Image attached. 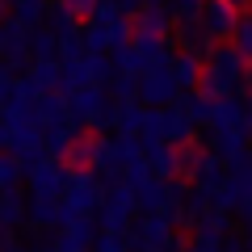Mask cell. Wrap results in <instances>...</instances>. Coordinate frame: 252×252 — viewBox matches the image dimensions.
I'll return each instance as SVG.
<instances>
[{"label": "cell", "instance_id": "obj_1", "mask_svg": "<svg viewBox=\"0 0 252 252\" xmlns=\"http://www.w3.org/2000/svg\"><path fill=\"white\" fill-rule=\"evenodd\" d=\"M244 80H248V59L231 42H223V46H210V55L202 59V76L193 89L206 101H223V97H240Z\"/></svg>", "mask_w": 252, "mask_h": 252}, {"label": "cell", "instance_id": "obj_2", "mask_svg": "<svg viewBox=\"0 0 252 252\" xmlns=\"http://www.w3.org/2000/svg\"><path fill=\"white\" fill-rule=\"evenodd\" d=\"M101 181L93 177L89 168H67L63 177V193H59V227L76 223V219H93L101 202Z\"/></svg>", "mask_w": 252, "mask_h": 252}, {"label": "cell", "instance_id": "obj_3", "mask_svg": "<svg viewBox=\"0 0 252 252\" xmlns=\"http://www.w3.org/2000/svg\"><path fill=\"white\" fill-rule=\"evenodd\" d=\"M143 156V147L135 143V139H122V135H93V152H89V172L97 181H122V168L130 160H139Z\"/></svg>", "mask_w": 252, "mask_h": 252}, {"label": "cell", "instance_id": "obj_4", "mask_svg": "<svg viewBox=\"0 0 252 252\" xmlns=\"http://www.w3.org/2000/svg\"><path fill=\"white\" fill-rule=\"evenodd\" d=\"M59 97H63V109H67V118H72L76 126H101V130L114 126V101L105 97L101 84L67 89V93H59Z\"/></svg>", "mask_w": 252, "mask_h": 252}, {"label": "cell", "instance_id": "obj_5", "mask_svg": "<svg viewBox=\"0 0 252 252\" xmlns=\"http://www.w3.org/2000/svg\"><path fill=\"white\" fill-rule=\"evenodd\" d=\"M126 248L130 252H181V240L172 231V223L164 215H143V219H130V227L122 231Z\"/></svg>", "mask_w": 252, "mask_h": 252}, {"label": "cell", "instance_id": "obj_6", "mask_svg": "<svg viewBox=\"0 0 252 252\" xmlns=\"http://www.w3.org/2000/svg\"><path fill=\"white\" fill-rule=\"evenodd\" d=\"M139 139L147 143H189L193 139V126L181 118L177 105H147L143 109V126H139Z\"/></svg>", "mask_w": 252, "mask_h": 252}, {"label": "cell", "instance_id": "obj_7", "mask_svg": "<svg viewBox=\"0 0 252 252\" xmlns=\"http://www.w3.org/2000/svg\"><path fill=\"white\" fill-rule=\"evenodd\" d=\"M130 219H135V193H130V185L114 181V185L101 193V202H97V227L122 235L126 227H130Z\"/></svg>", "mask_w": 252, "mask_h": 252}, {"label": "cell", "instance_id": "obj_8", "mask_svg": "<svg viewBox=\"0 0 252 252\" xmlns=\"http://www.w3.org/2000/svg\"><path fill=\"white\" fill-rule=\"evenodd\" d=\"M21 177L30 181V198H59L63 193V177H67V168H63L59 160H51V156H34V160L21 164Z\"/></svg>", "mask_w": 252, "mask_h": 252}, {"label": "cell", "instance_id": "obj_9", "mask_svg": "<svg viewBox=\"0 0 252 252\" xmlns=\"http://www.w3.org/2000/svg\"><path fill=\"white\" fill-rule=\"evenodd\" d=\"M177 97H181V89H177V80H172L168 63H164V67H147V72L139 76V101H143V105H172Z\"/></svg>", "mask_w": 252, "mask_h": 252}, {"label": "cell", "instance_id": "obj_10", "mask_svg": "<svg viewBox=\"0 0 252 252\" xmlns=\"http://www.w3.org/2000/svg\"><path fill=\"white\" fill-rule=\"evenodd\" d=\"M235 17L240 13L231 9V4H223V0H202V13H198V26L206 30L210 42H227L235 30Z\"/></svg>", "mask_w": 252, "mask_h": 252}, {"label": "cell", "instance_id": "obj_11", "mask_svg": "<svg viewBox=\"0 0 252 252\" xmlns=\"http://www.w3.org/2000/svg\"><path fill=\"white\" fill-rule=\"evenodd\" d=\"M202 126H231V130L248 135V109H244L240 97L210 101V105H206V122H202Z\"/></svg>", "mask_w": 252, "mask_h": 252}, {"label": "cell", "instance_id": "obj_12", "mask_svg": "<svg viewBox=\"0 0 252 252\" xmlns=\"http://www.w3.org/2000/svg\"><path fill=\"white\" fill-rule=\"evenodd\" d=\"M143 164H147V172L160 177V181H177L181 177V156H177L172 143H147L143 147Z\"/></svg>", "mask_w": 252, "mask_h": 252}, {"label": "cell", "instance_id": "obj_13", "mask_svg": "<svg viewBox=\"0 0 252 252\" xmlns=\"http://www.w3.org/2000/svg\"><path fill=\"white\" fill-rule=\"evenodd\" d=\"M130 46L139 51V59L147 67H164L172 59V38L168 34H130Z\"/></svg>", "mask_w": 252, "mask_h": 252}, {"label": "cell", "instance_id": "obj_14", "mask_svg": "<svg viewBox=\"0 0 252 252\" xmlns=\"http://www.w3.org/2000/svg\"><path fill=\"white\" fill-rule=\"evenodd\" d=\"M80 135V126L72 122V118H63V122H55V126H42L38 130V143H42V152L51 156V160H59L63 152H67V143Z\"/></svg>", "mask_w": 252, "mask_h": 252}, {"label": "cell", "instance_id": "obj_15", "mask_svg": "<svg viewBox=\"0 0 252 252\" xmlns=\"http://www.w3.org/2000/svg\"><path fill=\"white\" fill-rule=\"evenodd\" d=\"M168 72H172V80H177L181 93H193V84H198V76H202V55H193V51H172Z\"/></svg>", "mask_w": 252, "mask_h": 252}, {"label": "cell", "instance_id": "obj_16", "mask_svg": "<svg viewBox=\"0 0 252 252\" xmlns=\"http://www.w3.org/2000/svg\"><path fill=\"white\" fill-rule=\"evenodd\" d=\"M185 177H193V185H202V189H219V185H223V160H219L215 152H206V147H202L198 160L189 164Z\"/></svg>", "mask_w": 252, "mask_h": 252}, {"label": "cell", "instance_id": "obj_17", "mask_svg": "<svg viewBox=\"0 0 252 252\" xmlns=\"http://www.w3.org/2000/svg\"><path fill=\"white\" fill-rule=\"evenodd\" d=\"M244 139L248 135H240V130H231V126H206V152H215L219 160L244 152Z\"/></svg>", "mask_w": 252, "mask_h": 252}, {"label": "cell", "instance_id": "obj_18", "mask_svg": "<svg viewBox=\"0 0 252 252\" xmlns=\"http://www.w3.org/2000/svg\"><path fill=\"white\" fill-rule=\"evenodd\" d=\"M26 223L34 227V231L59 227V198H30L26 202Z\"/></svg>", "mask_w": 252, "mask_h": 252}, {"label": "cell", "instance_id": "obj_19", "mask_svg": "<svg viewBox=\"0 0 252 252\" xmlns=\"http://www.w3.org/2000/svg\"><path fill=\"white\" fill-rule=\"evenodd\" d=\"M130 34H168V9H164V4H143V9H135Z\"/></svg>", "mask_w": 252, "mask_h": 252}, {"label": "cell", "instance_id": "obj_20", "mask_svg": "<svg viewBox=\"0 0 252 252\" xmlns=\"http://www.w3.org/2000/svg\"><path fill=\"white\" fill-rule=\"evenodd\" d=\"M21 76L30 80L34 93H55V89H59V63H55V59H34Z\"/></svg>", "mask_w": 252, "mask_h": 252}, {"label": "cell", "instance_id": "obj_21", "mask_svg": "<svg viewBox=\"0 0 252 252\" xmlns=\"http://www.w3.org/2000/svg\"><path fill=\"white\" fill-rule=\"evenodd\" d=\"M143 109L139 101H126V105H114V126H118V135L122 139H135L139 135V126H143Z\"/></svg>", "mask_w": 252, "mask_h": 252}, {"label": "cell", "instance_id": "obj_22", "mask_svg": "<svg viewBox=\"0 0 252 252\" xmlns=\"http://www.w3.org/2000/svg\"><path fill=\"white\" fill-rule=\"evenodd\" d=\"M26 223V198H21L17 189H9V193H0V227H21Z\"/></svg>", "mask_w": 252, "mask_h": 252}, {"label": "cell", "instance_id": "obj_23", "mask_svg": "<svg viewBox=\"0 0 252 252\" xmlns=\"http://www.w3.org/2000/svg\"><path fill=\"white\" fill-rule=\"evenodd\" d=\"M46 9H51V4H46V0H17V4H13V13L9 17L13 21H21V26L26 30H38L46 21Z\"/></svg>", "mask_w": 252, "mask_h": 252}, {"label": "cell", "instance_id": "obj_24", "mask_svg": "<svg viewBox=\"0 0 252 252\" xmlns=\"http://www.w3.org/2000/svg\"><path fill=\"white\" fill-rule=\"evenodd\" d=\"M177 46H181V51L202 55V51L210 46V38H206V30H202L198 21H181V26H177Z\"/></svg>", "mask_w": 252, "mask_h": 252}, {"label": "cell", "instance_id": "obj_25", "mask_svg": "<svg viewBox=\"0 0 252 252\" xmlns=\"http://www.w3.org/2000/svg\"><path fill=\"white\" fill-rule=\"evenodd\" d=\"M114 105H126V101H139V76H122L114 72L109 76V93H105Z\"/></svg>", "mask_w": 252, "mask_h": 252}, {"label": "cell", "instance_id": "obj_26", "mask_svg": "<svg viewBox=\"0 0 252 252\" xmlns=\"http://www.w3.org/2000/svg\"><path fill=\"white\" fill-rule=\"evenodd\" d=\"M26 51H30V59H55V63H59V46H55L51 30H30Z\"/></svg>", "mask_w": 252, "mask_h": 252}, {"label": "cell", "instance_id": "obj_27", "mask_svg": "<svg viewBox=\"0 0 252 252\" xmlns=\"http://www.w3.org/2000/svg\"><path fill=\"white\" fill-rule=\"evenodd\" d=\"M89 152H93V135H76L67 143V152L59 156L63 168H89Z\"/></svg>", "mask_w": 252, "mask_h": 252}, {"label": "cell", "instance_id": "obj_28", "mask_svg": "<svg viewBox=\"0 0 252 252\" xmlns=\"http://www.w3.org/2000/svg\"><path fill=\"white\" fill-rule=\"evenodd\" d=\"M206 210H215V202H210V189L193 185V189H189V198H185V223H193V219H202Z\"/></svg>", "mask_w": 252, "mask_h": 252}, {"label": "cell", "instance_id": "obj_29", "mask_svg": "<svg viewBox=\"0 0 252 252\" xmlns=\"http://www.w3.org/2000/svg\"><path fill=\"white\" fill-rule=\"evenodd\" d=\"M84 67H89V84H101V89H105L109 76H114V63H109V55H84Z\"/></svg>", "mask_w": 252, "mask_h": 252}, {"label": "cell", "instance_id": "obj_30", "mask_svg": "<svg viewBox=\"0 0 252 252\" xmlns=\"http://www.w3.org/2000/svg\"><path fill=\"white\" fill-rule=\"evenodd\" d=\"M21 181V160L9 152H0V193H9V189H17Z\"/></svg>", "mask_w": 252, "mask_h": 252}, {"label": "cell", "instance_id": "obj_31", "mask_svg": "<svg viewBox=\"0 0 252 252\" xmlns=\"http://www.w3.org/2000/svg\"><path fill=\"white\" fill-rule=\"evenodd\" d=\"M202 13V0H168V21H198Z\"/></svg>", "mask_w": 252, "mask_h": 252}, {"label": "cell", "instance_id": "obj_32", "mask_svg": "<svg viewBox=\"0 0 252 252\" xmlns=\"http://www.w3.org/2000/svg\"><path fill=\"white\" fill-rule=\"evenodd\" d=\"M231 46L244 55V59H248V51H252V21L244 17V13L235 17V30H231Z\"/></svg>", "mask_w": 252, "mask_h": 252}, {"label": "cell", "instance_id": "obj_33", "mask_svg": "<svg viewBox=\"0 0 252 252\" xmlns=\"http://www.w3.org/2000/svg\"><path fill=\"white\" fill-rule=\"evenodd\" d=\"M89 248L93 252H126V240H122V235H114V231H101Z\"/></svg>", "mask_w": 252, "mask_h": 252}, {"label": "cell", "instance_id": "obj_34", "mask_svg": "<svg viewBox=\"0 0 252 252\" xmlns=\"http://www.w3.org/2000/svg\"><path fill=\"white\" fill-rule=\"evenodd\" d=\"M55 4H63L76 21H89V13H93V4H97V0H55Z\"/></svg>", "mask_w": 252, "mask_h": 252}, {"label": "cell", "instance_id": "obj_35", "mask_svg": "<svg viewBox=\"0 0 252 252\" xmlns=\"http://www.w3.org/2000/svg\"><path fill=\"white\" fill-rule=\"evenodd\" d=\"M0 252H30V248H21L17 240H9V244H4V248H0Z\"/></svg>", "mask_w": 252, "mask_h": 252}, {"label": "cell", "instance_id": "obj_36", "mask_svg": "<svg viewBox=\"0 0 252 252\" xmlns=\"http://www.w3.org/2000/svg\"><path fill=\"white\" fill-rule=\"evenodd\" d=\"M9 240H13V231H9V227H0V248H4Z\"/></svg>", "mask_w": 252, "mask_h": 252}, {"label": "cell", "instance_id": "obj_37", "mask_svg": "<svg viewBox=\"0 0 252 252\" xmlns=\"http://www.w3.org/2000/svg\"><path fill=\"white\" fill-rule=\"evenodd\" d=\"M223 4H231L235 13H244V4H248V0H223Z\"/></svg>", "mask_w": 252, "mask_h": 252}, {"label": "cell", "instance_id": "obj_38", "mask_svg": "<svg viewBox=\"0 0 252 252\" xmlns=\"http://www.w3.org/2000/svg\"><path fill=\"white\" fill-rule=\"evenodd\" d=\"M38 252H55V240H42V244H38Z\"/></svg>", "mask_w": 252, "mask_h": 252}, {"label": "cell", "instance_id": "obj_39", "mask_svg": "<svg viewBox=\"0 0 252 252\" xmlns=\"http://www.w3.org/2000/svg\"><path fill=\"white\" fill-rule=\"evenodd\" d=\"M185 252H215V248H206V244H193V248H185Z\"/></svg>", "mask_w": 252, "mask_h": 252}, {"label": "cell", "instance_id": "obj_40", "mask_svg": "<svg viewBox=\"0 0 252 252\" xmlns=\"http://www.w3.org/2000/svg\"><path fill=\"white\" fill-rule=\"evenodd\" d=\"M4 139H9V130H4V122H0V152H4Z\"/></svg>", "mask_w": 252, "mask_h": 252}, {"label": "cell", "instance_id": "obj_41", "mask_svg": "<svg viewBox=\"0 0 252 252\" xmlns=\"http://www.w3.org/2000/svg\"><path fill=\"white\" fill-rule=\"evenodd\" d=\"M0 51H4V30H0Z\"/></svg>", "mask_w": 252, "mask_h": 252}, {"label": "cell", "instance_id": "obj_42", "mask_svg": "<svg viewBox=\"0 0 252 252\" xmlns=\"http://www.w3.org/2000/svg\"><path fill=\"white\" fill-rule=\"evenodd\" d=\"M0 4H9V9H13V4H17V0H0Z\"/></svg>", "mask_w": 252, "mask_h": 252}, {"label": "cell", "instance_id": "obj_43", "mask_svg": "<svg viewBox=\"0 0 252 252\" xmlns=\"http://www.w3.org/2000/svg\"><path fill=\"white\" fill-rule=\"evenodd\" d=\"M0 21H4V4H0Z\"/></svg>", "mask_w": 252, "mask_h": 252}]
</instances>
